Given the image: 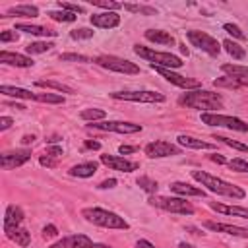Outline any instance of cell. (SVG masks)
Masks as SVG:
<instances>
[{"instance_id": "cell-5", "label": "cell", "mask_w": 248, "mask_h": 248, "mask_svg": "<svg viewBox=\"0 0 248 248\" xmlns=\"http://www.w3.org/2000/svg\"><path fill=\"white\" fill-rule=\"evenodd\" d=\"M149 203L163 209V211H169V213H178V215H192L194 213V207L192 203L186 200V198H169V196H151L149 198Z\"/></svg>"}, {"instance_id": "cell-53", "label": "cell", "mask_w": 248, "mask_h": 248, "mask_svg": "<svg viewBox=\"0 0 248 248\" xmlns=\"http://www.w3.org/2000/svg\"><path fill=\"white\" fill-rule=\"evenodd\" d=\"M83 147H85V149H99L101 143H99V141H91V140H87V141L83 143Z\"/></svg>"}, {"instance_id": "cell-3", "label": "cell", "mask_w": 248, "mask_h": 248, "mask_svg": "<svg viewBox=\"0 0 248 248\" xmlns=\"http://www.w3.org/2000/svg\"><path fill=\"white\" fill-rule=\"evenodd\" d=\"M81 215L89 223L105 227V229H128V223L124 221V217H120L114 211L103 209V207H85V209H81Z\"/></svg>"}, {"instance_id": "cell-29", "label": "cell", "mask_w": 248, "mask_h": 248, "mask_svg": "<svg viewBox=\"0 0 248 248\" xmlns=\"http://www.w3.org/2000/svg\"><path fill=\"white\" fill-rule=\"evenodd\" d=\"M217 87H232V89H238V87H248V78H217L213 81Z\"/></svg>"}, {"instance_id": "cell-10", "label": "cell", "mask_w": 248, "mask_h": 248, "mask_svg": "<svg viewBox=\"0 0 248 248\" xmlns=\"http://www.w3.org/2000/svg\"><path fill=\"white\" fill-rule=\"evenodd\" d=\"M87 128L103 130V132H116V134H136L141 132V124L124 122V120H103V122H91Z\"/></svg>"}, {"instance_id": "cell-17", "label": "cell", "mask_w": 248, "mask_h": 248, "mask_svg": "<svg viewBox=\"0 0 248 248\" xmlns=\"http://www.w3.org/2000/svg\"><path fill=\"white\" fill-rule=\"evenodd\" d=\"M93 27H101V29H112L120 23V16L116 12H101V14H93L89 17Z\"/></svg>"}, {"instance_id": "cell-25", "label": "cell", "mask_w": 248, "mask_h": 248, "mask_svg": "<svg viewBox=\"0 0 248 248\" xmlns=\"http://www.w3.org/2000/svg\"><path fill=\"white\" fill-rule=\"evenodd\" d=\"M97 172V163L95 161H87V163H79V165H74L70 169V174L72 176H78V178H89Z\"/></svg>"}, {"instance_id": "cell-14", "label": "cell", "mask_w": 248, "mask_h": 248, "mask_svg": "<svg viewBox=\"0 0 248 248\" xmlns=\"http://www.w3.org/2000/svg\"><path fill=\"white\" fill-rule=\"evenodd\" d=\"M101 163L107 165L112 170H122V172H132V170H138L140 169V165L136 161L124 159L120 155H101Z\"/></svg>"}, {"instance_id": "cell-12", "label": "cell", "mask_w": 248, "mask_h": 248, "mask_svg": "<svg viewBox=\"0 0 248 248\" xmlns=\"http://www.w3.org/2000/svg\"><path fill=\"white\" fill-rule=\"evenodd\" d=\"M155 72L157 74H161L167 81H170L172 85H178V87H182V89H200V79H192V78H186V76H180V74H176V72H172V70H169V68H155Z\"/></svg>"}, {"instance_id": "cell-19", "label": "cell", "mask_w": 248, "mask_h": 248, "mask_svg": "<svg viewBox=\"0 0 248 248\" xmlns=\"http://www.w3.org/2000/svg\"><path fill=\"white\" fill-rule=\"evenodd\" d=\"M23 221V211L17 205H8L6 207V215H4V232H10L14 229H17V225Z\"/></svg>"}, {"instance_id": "cell-16", "label": "cell", "mask_w": 248, "mask_h": 248, "mask_svg": "<svg viewBox=\"0 0 248 248\" xmlns=\"http://www.w3.org/2000/svg\"><path fill=\"white\" fill-rule=\"evenodd\" d=\"M209 231H215V232H225V234H231V236H240V238H248V229L244 227H238V225H229V223H217V221H205L203 223Z\"/></svg>"}, {"instance_id": "cell-37", "label": "cell", "mask_w": 248, "mask_h": 248, "mask_svg": "<svg viewBox=\"0 0 248 248\" xmlns=\"http://www.w3.org/2000/svg\"><path fill=\"white\" fill-rule=\"evenodd\" d=\"M79 116H81L83 120L95 122V120H103V118H105V110H103V108H85V110H81Z\"/></svg>"}, {"instance_id": "cell-8", "label": "cell", "mask_w": 248, "mask_h": 248, "mask_svg": "<svg viewBox=\"0 0 248 248\" xmlns=\"http://www.w3.org/2000/svg\"><path fill=\"white\" fill-rule=\"evenodd\" d=\"M112 99H118V101H132V103H163L165 101V95L163 93H157V91H114L110 93Z\"/></svg>"}, {"instance_id": "cell-55", "label": "cell", "mask_w": 248, "mask_h": 248, "mask_svg": "<svg viewBox=\"0 0 248 248\" xmlns=\"http://www.w3.org/2000/svg\"><path fill=\"white\" fill-rule=\"evenodd\" d=\"M211 161H213V163L223 165V163H225V157H221V155H211Z\"/></svg>"}, {"instance_id": "cell-45", "label": "cell", "mask_w": 248, "mask_h": 248, "mask_svg": "<svg viewBox=\"0 0 248 248\" xmlns=\"http://www.w3.org/2000/svg\"><path fill=\"white\" fill-rule=\"evenodd\" d=\"M58 8L60 10H66V12H72V14H83L85 8L79 6V4H70V2H58Z\"/></svg>"}, {"instance_id": "cell-33", "label": "cell", "mask_w": 248, "mask_h": 248, "mask_svg": "<svg viewBox=\"0 0 248 248\" xmlns=\"http://www.w3.org/2000/svg\"><path fill=\"white\" fill-rule=\"evenodd\" d=\"M122 8H124L126 12L140 14V16H157V10L151 8V6H145V4H124Z\"/></svg>"}, {"instance_id": "cell-1", "label": "cell", "mask_w": 248, "mask_h": 248, "mask_svg": "<svg viewBox=\"0 0 248 248\" xmlns=\"http://www.w3.org/2000/svg\"><path fill=\"white\" fill-rule=\"evenodd\" d=\"M192 178L198 180L202 186H205L209 192L217 194V196H227V198H232V200H242L246 196V192L240 188V186H234L223 178H217L205 170H192Z\"/></svg>"}, {"instance_id": "cell-2", "label": "cell", "mask_w": 248, "mask_h": 248, "mask_svg": "<svg viewBox=\"0 0 248 248\" xmlns=\"http://www.w3.org/2000/svg\"><path fill=\"white\" fill-rule=\"evenodd\" d=\"M178 105L188 107V108H200V110H215L223 107V97L213 91L192 89L178 97Z\"/></svg>"}, {"instance_id": "cell-35", "label": "cell", "mask_w": 248, "mask_h": 248, "mask_svg": "<svg viewBox=\"0 0 248 248\" xmlns=\"http://www.w3.org/2000/svg\"><path fill=\"white\" fill-rule=\"evenodd\" d=\"M48 17L54 19V21H66V23H70V21L76 19V14L66 12V10H50L48 12Z\"/></svg>"}, {"instance_id": "cell-34", "label": "cell", "mask_w": 248, "mask_h": 248, "mask_svg": "<svg viewBox=\"0 0 248 248\" xmlns=\"http://www.w3.org/2000/svg\"><path fill=\"white\" fill-rule=\"evenodd\" d=\"M52 46H54V45L48 43V41H37V43H29V45L25 46V52H27V54H43V52L50 50Z\"/></svg>"}, {"instance_id": "cell-48", "label": "cell", "mask_w": 248, "mask_h": 248, "mask_svg": "<svg viewBox=\"0 0 248 248\" xmlns=\"http://www.w3.org/2000/svg\"><path fill=\"white\" fill-rule=\"evenodd\" d=\"M46 155L52 157V159L54 157H60L62 155V147L60 145H50V147H46Z\"/></svg>"}, {"instance_id": "cell-9", "label": "cell", "mask_w": 248, "mask_h": 248, "mask_svg": "<svg viewBox=\"0 0 248 248\" xmlns=\"http://www.w3.org/2000/svg\"><path fill=\"white\" fill-rule=\"evenodd\" d=\"M186 37H188V41L194 45V46H198L200 50H203V52H207L209 56H217L219 52H221V45L217 43V39H213L211 35H207V33H203V31H188L186 33Z\"/></svg>"}, {"instance_id": "cell-24", "label": "cell", "mask_w": 248, "mask_h": 248, "mask_svg": "<svg viewBox=\"0 0 248 248\" xmlns=\"http://www.w3.org/2000/svg\"><path fill=\"white\" fill-rule=\"evenodd\" d=\"M145 39L151 41V43H159V45H174V37L169 31H163V29H147Z\"/></svg>"}, {"instance_id": "cell-13", "label": "cell", "mask_w": 248, "mask_h": 248, "mask_svg": "<svg viewBox=\"0 0 248 248\" xmlns=\"http://www.w3.org/2000/svg\"><path fill=\"white\" fill-rule=\"evenodd\" d=\"M31 159V149H16V151H6L0 157V165L2 169L10 170L16 167H21L23 163H27Z\"/></svg>"}, {"instance_id": "cell-47", "label": "cell", "mask_w": 248, "mask_h": 248, "mask_svg": "<svg viewBox=\"0 0 248 248\" xmlns=\"http://www.w3.org/2000/svg\"><path fill=\"white\" fill-rule=\"evenodd\" d=\"M56 234H58V229L54 225H45V229H43V236L45 238H50V236H56Z\"/></svg>"}, {"instance_id": "cell-27", "label": "cell", "mask_w": 248, "mask_h": 248, "mask_svg": "<svg viewBox=\"0 0 248 248\" xmlns=\"http://www.w3.org/2000/svg\"><path fill=\"white\" fill-rule=\"evenodd\" d=\"M0 93L8 95V97H16V99H35V95H37V93H31L29 89L14 87V85H0Z\"/></svg>"}, {"instance_id": "cell-15", "label": "cell", "mask_w": 248, "mask_h": 248, "mask_svg": "<svg viewBox=\"0 0 248 248\" xmlns=\"http://www.w3.org/2000/svg\"><path fill=\"white\" fill-rule=\"evenodd\" d=\"M93 246H95V242L87 234H70V236L60 238L58 242H54L48 248H93Z\"/></svg>"}, {"instance_id": "cell-41", "label": "cell", "mask_w": 248, "mask_h": 248, "mask_svg": "<svg viewBox=\"0 0 248 248\" xmlns=\"http://www.w3.org/2000/svg\"><path fill=\"white\" fill-rule=\"evenodd\" d=\"M60 60H62V62H93L89 56L76 54V52H66V54H60Z\"/></svg>"}, {"instance_id": "cell-36", "label": "cell", "mask_w": 248, "mask_h": 248, "mask_svg": "<svg viewBox=\"0 0 248 248\" xmlns=\"http://www.w3.org/2000/svg\"><path fill=\"white\" fill-rule=\"evenodd\" d=\"M136 182H138V186H140L141 190H145V192L151 194V196H153V194L157 192V188H159V184H157L153 178H149V176H140Z\"/></svg>"}, {"instance_id": "cell-57", "label": "cell", "mask_w": 248, "mask_h": 248, "mask_svg": "<svg viewBox=\"0 0 248 248\" xmlns=\"http://www.w3.org/2000/svg\"><path fill=\"white\" fill-rule=\"evenodd\" d=\"M178 248H194V246H192V244H188V242H180V244H178Z\"/></svg>"}, {"instance_id": "cell-22", "label": "cell", "mask_w": 248, "mask_h": 248, "mask_svg": "<svg viewBox=\"0 0 248 248\" xmlns=\"http://www.w3.org/2000/svg\"><path fill=\"white\" fill-rule=\"evenodd\" d=\"M37 17L39 16V8L37 6H29V4H21V6H12L2 17Z\"/></svg>"}, {"instance_id": "cell-7", "label": "cell", "mask_w": 248, "mask_h": 248, "mask_svg": "<svg viewBox=\"0 0 248 248\" xmlns=\"http://www.w3.org/2000/svg\"><path fill=\"white\" fill-rule=\"evenodd\" d=\"M202 122L207 126H223L229 130H236V132H248V124L236 116H225V114H215V112H203L202 114Z\"/></svg>"}, {"instance_id": "cell-21", "label": "cell", "mask_w": 248, "mask_h": 248, "mask_svg": "<svg viewBox=\"0 0 248 248\" xmlns=\"http://www.w3.org/2000/svg\"><path fill=\"white\" fill-rule=\"evenodd\" d=\"M209 207L215 209L217 213L223 215H234V217H242L248 219V207H238V205H225V203H217V202H209Z\"/></svg>"}, {"instance_id": "cell-43", "label": "cell", "mask_w": 248, "mask_h": 248, "mask_svg": "<svg viewBox=\"0 0 248 248\" xmlns=\"http://www.w3.org/2000/svg\"><path fill=\"white\" fill-rule=\"evenodd\" d=\"M70 37L76 39V41H79V39H91V37H93V29H89V27H79V29H74V31L70 33Z\"/></svg>"}, {"instance_id": "cell-52", "label": "cell", "mask_w": 248, "mask_h": 248, "mask_svg": "<svg viewBox=\"0 0 248 248\" xmlns=\"http://www.w3.org/2000/svg\"><path fill=\"white\" fill-rule=\"evenodd\" d=\"M114 184H116V178H108V180H103V182L99 184V188H103V190H105V188H112Z\"/></svg>"}, {"instance_id": "cell-59", "label": "cell", "mask_w": 248, "mask_h": 248, "mask_svg": "<svg viewBox=\"0 0 248 248\" xmlns=\"http://www.w3.org/2000/svg\"><path fill=\"white\" fill-rule=\"evenodd\" d=\"M93 248H110V246H105V244H95Z\"/></svg>"}, {"instance_id": "cell-46", "label": "cell", "mask_w": 248, "mask_h": 248, "mask_svg": "<svg viewBox=\"0 0 248 248\" xmlns=\"http://www.w3.org/2000/svg\"><path fill=\"white\" fill-rule=\"evenodd\" d=\"M0 41H2V43L17 41V33H16V31H2V33H0Z\"/></svg>"}, {"instance_id": "cell-40", "label": "cell", "mask_w": 248, "mask_h": 248, "mask_svg": "<svg viewBox=\"0 0 248 248\" xmlns=\"http://www.w3.org/2000/svg\"><path fill=\"white\" fill-rule=\"evenodd\" d=\"M35 101L60 105V103H64V97H62V95H56V93H37V95H35Z\"/></svg>"}, {"instance_id": "cell-32", "label": "cell", "mask_w": 248, "mask_h": 248, "mask_svg": "<svg viewBox=\"0 0 248 248\" xmlns=\"http://www.w3.org/2000/svg\"><path fill=\"white\" fill-rule=\"evenodd\" d=\"M221 70L225 74H229V78H248V66H240V64H223Z\"/></svg>"}, {"instance_id": "cell-51", "label": "cell", "mask_w": 248, "mask_h": 248, "mask_svg": "<svg viewBox=\"0 0 248 248\" xmlns=\"http://www.w3.org/2000/svg\"><path fill=\"white\" fill-rule=\"evenodd\" d=\"M136 149H138V147H134V145H120V147H118V151H120L122 155H128V153H134Z\"/></svg>"}, {"instance_id": "cell-58", "label": "cell", "mask_w": 248, "mask_h": 248, "mask_svg": "<svg viewBox=\"0 0 248 248\" xmlns=\"http://www.w3.org/2000/svg\"><path fill=\"white\" fill-rule=\"evenodd\" d=\"M180 52H182V54H188V48H186V45H180Z\"/></svg>"}, {"instance_id": "cell-54", "label": "cell", "mask_w": 248, "mask_h": 248, "mask_svg": "<svg viewBox=\"0 0 248 248\" xmlns=\"http://www.w3.org/2000/svg\"><path fill=\"white\" fill-rule=\"evenodd\" d=\"M136 248H155V246H153L149 240H143V238H141V240L136 242Z\"/></svg>"}, {"instance_id": "cell-42", "label": "cell", "mask_w": 248, "mask_h": 248, "mask_svg": "<svg viewBox=\"0 0 248 248\" xmlns=\"http://www.w3.org/2000/svg\"><path fill=\"white\" fill-rule=\"evenodd\" d=\"M223 29H225L229 35H232L234 39H240V41H244V39H246V35L242 33V29H240L238 25H234V23H225V25H223Z\"/></svg>"}, {"instance_id": "cell-38", "label": "cell", "mask_w": 248, "mask_h": 248, "mask_svg": "<svg viewBox=\"0 0 248 248\" xmlns=\"http://www.w3.org/2000/svg\"><path fill=\"white\" fill-rule=\"evenodd\" d=\"M213 140H217V141H221V143H225V145H229V147H232V149H236V151L248 153V145H244V143H240V141H236V140H231V138H225V136H215Z\"/></svg>"}, {"instance_id": "cell-31", "label": "cell", "mask_w": 248, "mask_h": 248, "mask_svg": "<svg viewBox=\"0 0 248 248\" xmlns=\"http://www.w3.org/2000/svg\"><path fill=\"white\" fill-rule=\"evenodd\" d=\"M223 46H225V50H227L234 60H242V58L246 56V50H244L238 43H234L232 39H225V41H223Z\"/></svg>"}, {"instance_id": "cell-28", "label": "cell", "mask_w": 248, "mask_h": 248, "mask_svg": "<svg viewBox=\"0 0 248 248\" xmlns=\"http://www.w3.org/2000/svg\"><path fill=\"white\" fill-rule=\"evenodd\" d=\"M6 236L10 238V240H14L16 244H19V246H29V242H31V232L27 231V229H14V231H10V232H6Z\"/></svg>"}, {"instance_id": "cell-30", "label": "cell", "mask_w": 248, "mask_h": 248, "mask_svg": "<svg viewBox=\"0 0 248 248\" xmlns=\"http://www.w3.org/2000/svg\"><path fill=\"white\" fill-rule=\"evenodd\" d=\"M35 85L37 87H45V89H56L60 93H76L70 85L60 83V81H52V79H39V81H35Z\"/></svg>"}, {"instance_id": "cell-4", "label": "cell", "mask_w": 248, "mask_h": 248, "mask_svg": "<svg viewBox=\"0 0 248 248\" xmlns=\"http://www.w3.org/2000/svg\"><path fill=\"white\" fill-rule=\"evenodd\" d=\"M134 52L141 58H145L147 62H151L153 68H169V70H174V68H180L184 62L170 54V52H159V50H153L149 46H141V45H134Z\"/></svg>"}, {"instance_id": "cell-23", "label": "cell", "mask_w": 248, "mask_h": 248, "mask_svg": "<svg viewBox=\"0 0 248 248\" xmlns=\"http://www.w3.org/2000/svg\"><path fill=\"white\" fill-rule=\"evenodd\" d=\"M170 190L174 192V194H178V196H182V198H186V196H205V192L202 190V188H198V186H192V184H188V182H172L170 184Z\"/></svg>"}, {"instance_id": "cell-26", "label": "cell", "mask_w": 248, "mask_h": 248, "mask_svg": "<svg viewBox=\"0 0 248 248\" xmlns=\"http://www.w3.org/2000/svg\"><path fill=\"white\" fill-rule=\"evenodd\" d=\"M178 140V143L182 145V147H190V149H215V145L213 143H209V141H203V140H198V138H192V136H178L176 138Z\"/></svg>"}, {"instance_id": "cell-56", "label": "cell", "mask_w": 248, "mask_h": 248, "mask_svg": "<svg viewBox=\"0 0 248 248\" xmlns=\"http://www.w3.org/2000/svg\"><path fill=\"white\" fill-rule=\"evenodd\" d=\"M33 140H35L33 136H23V140H21V141H23V143H31Z\"/></svg>"}, {"instance_id": "cell-11", "label": "cell", "mask_w": 248, "mask_h": 248, "mask_svg": "<svg viewBox=\"0 0 248 248\" xmlns=\"http://www.w3.org/2000/svg\"><path fill=\"white\" fill-rule=\"evenodd\" d=\"M145 155L151 159H161V157H170V155H180V147L174 143H169L165 140H157L145 145Z\"/></svg>"}, {"instance_id": "cell-39", "label": "cell", "mask_w": 248, "mask_h": 248, "mask_svg": "<svg viewBox=\"0 0 248 248\" xmlns=\"http://www.w3.org/2000/svg\"><path fill=\"white\" fill-rule=\"evenodd\" d=\"M93 6H97V8H103V10H107V12H116V10H120L124 4H120V2H112V0H89Z\"/></svg>"}, {"instance_id": "cell-18", "label": "cell", "mask_w": 248, "mask_h": 248, "mask_svg": "<svg viewBox=\"0 0 248 248\" xmlns=\"http://www.w3.org/2000/svg\"><path fill=\"white\" fill-rule=\"evenodd\" d=\"M0 62L8 64V66H17V68H31L33 66V60L29 56L17 54V52H8V50L0 52Z\"/></svg>"}, {"instance_id": "cell-20", "label": "cell", "mask_w": 248, "mask_h": 248, "mask_svg": "<svg viewBox=\"0 0 248 248\" xmlns=\"http://www.w3.org/2000/svg\"><path fill=\"white\" fill-rule=\"evenodd\" d=\"M14 31H21V33L37 35V37H56L54 29H48V27H43V25H31V23H16Z\"/></svg>"}, {"instance_id": "cell-50", "label": "cell", "mask_w": 248, "mask_h": 248, "mask_svg": "<svg viewBox=\"0 0 248 248\" xmlns=\"http://www.w3.org/2000/svg\"><path fill=\"white\" fill-rule=\"evenodd\" d=\"M12 126V118L10 116H2L0 118V130H8Z\"/></svg>"}, {"instance_id": "cell-49", "label": "cell", "mask_w": 248, "mask_h": 248, "mask_svg": "<svg viewBox=\"0 0 248 248\" xmlns=\"http://www.w3.org/2000/svg\"><path fill=\"white\" fill-rule=\"evenodd\" d=\"M39 163H41L43 167H56V161H54L52 157H48V155H43V157L39 159Z\"/></svg>"}, {"instance_id": "cell-6", "label": "cell", "mask_w": 248, "mask_h": 248, "mask_svg": "<svg viewBox=\"0 0 248 248\" xmlns=\"http://www.w3.org/2000/svg\"><path fill=\"white\" fill-rule=\"evenodd\" d=\"M93 62L101 68H107V70H112V72H118V74H140V66H136L134 62H130L126 58H120V56L101 54Z\"/></svg>"}, {"instance_id": "cell-44", "label": "cell", "mask_w": 248, "mask_h": 248, "mask_svg": "<svg viewBox=\"0 0 248 248\" xmlns=\"http://www.w3.org/2000/svg\"><path fill=\"white\" fill-rule=\"evenodd\" d=\"M229 169L236 170V172H248V163L244 159H232V161H229Z\"/></svg>"}]
</instances>
